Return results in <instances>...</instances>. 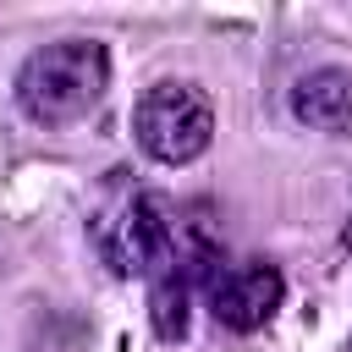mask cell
I'll list each match as a JSON object with an SVG mask.
<instances>
[{
    "label": "cell",
    "instance_id": "cell-1",
    "mask_svg": "<svg viewBox=\"0 0 352 352\" xmlns=\"http://www.w3.org/2000/svg\"><path fill=\"white\" fill-rule=\"evenodd\" d=\"M110 88V55L99 38H55L33 50L16 72V104L38 126H72L99 110Z\"/></svg>",
    "mask_w": 352,
    "mask_h": 352
},
{
    "label": "cell",
    "instance_id": "cell-2",
    "mask_svg": "<svg viewBox=\"0 0 352 352\" xmlns=\"http://www.w3.org/2000/svg\"><path fill=\"white\" fill-rule=\"evenodd\" d=\"M132 138L148 160L160 165H187L209 148L214 138V110L204 99V88L192 82H154L143 88V99L132 104Z\"/></svg>",
    "mask_w": 352,
    "mask_h": 352
},
{
    "label": "cell",
    "instance_id": "cell-3",
    "mask_svg": "<svg viewBox=\"0 0 352 352\" xmlns=\"http://www.w3.org/2000/svg\"><path fill=\"white\" fill-rule=\"evenodd\" d=\"M280 292H286L280 286V270L248 258V264H231V270H220L209 280V314L226 330H258L280 308Z\"/></svg>",
    "mask_w": 352,
    "mask_h": 352
},
{
    "label": "cell",
    "instance_id": "cell-4",
    "mask_svg": "<svg viewBox=\"0 0 352 352\" xmlns=\"http://www.w3.org/2000/svg\"><path fill=\"white\" fill-rule=\"evenodd\" d=\"M292 116L314 132L352 138V66H319L297 77L292 88Z\"/></svg>",
    "mask_w": 352,
    "mask_h": 352
}]
</instances>
